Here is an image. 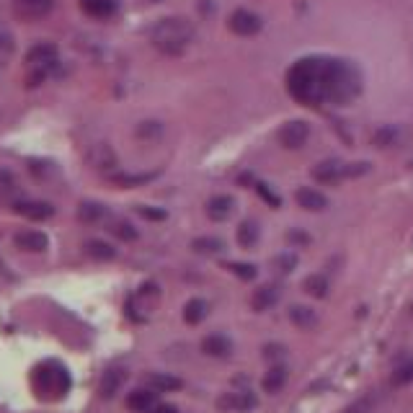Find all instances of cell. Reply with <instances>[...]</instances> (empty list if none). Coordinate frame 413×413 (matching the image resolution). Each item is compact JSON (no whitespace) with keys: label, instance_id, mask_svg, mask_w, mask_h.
<instances>
[{"label":"cell","instance_id":"obj_44","mask_svg":"<svg viewBox=\"0 0 413 413\" xmlns=\"http://www.w3.org/2000/svg\"><path fill=\"white\" fill-rule=\"evenodd\" d=\"M153 3H160V0H153Z\"/></svg>","mask_w":413,"mask_h":413},{"label":"cell","instance_id":"obj_6","mask_svg":"<svg viewBox=\"0 0 413 413\" xmlns=\"http://www.w3.org/2000/svg\"><path fill=\"white\" fill-rule=\"evenodd\" d=\"M307 137H310V124L302 122V119H292V122H287L284 127L276 132L279 145L287 150H300L307 142Z\"/></svg>","mask_w":413,"mask_h":413},{"label":"cell","instance_id":"obj_38","mask_svg":"<svg viewBox=\"0 0 413 413\" xmlns=\"http://www.w3.org/2000/svg\"><path fill=\"white\" fill-rule=\"evenodd\" d=\"M284 346H279V344H266L264 346V359L266 361H279L284 357Z\"/></svg>","mask_w":413,"mask_h":413},{"label":"cell","instance_id":"obj_23","mask_svg":"<svg viewBox=\"0 0 413 413\" xmlns=\"http://www.w3.org/2000/svg\"><path fill=\"white\" fill-rule=\"evenodd\" d=\"M204 318H207V302H204V300L194 297V300H189V302L183 305V320H186L189 326H199Z\"/></svg>","mask_w":413,"mask_h":413},{"label":"cell","instance_id":"obj_31","mask_svg":"<svg viewBox=\"0 0 413 413\" xmlns=\"http://www.w3.org/2000/svg\"><path fill=\"white\" fill-rule=\"evenodd\" d=\"M398 139H401V132L395 127H382L375 132V137L372 142L377 145V148H392V145H398Z\"/></svg>","mask_w":413,"mask_h":413},{"label":"cell","instance_id":"obj_43","mask_svg":"<svg viewBox=\"0 0 413 413\" xmlns=\"http://www.w3.org/2000/svg\"><path fill=\"white\" fill-rule=\"evenodd\" d=\"M289 241H292V243H300V245L310 243V238H307L305 233H289Z\"/></svg>","mask_w":413,"mask_h":413},{"label":"cell","instance_id":"obj_27","mask_svg":"<svg viewBox=\"0 0 413 413\" xmlns=\"http://www.w3.org/2000/svg\"><path fill=\"white\" fill-rule=\"evenodd\" d=\"M109 179L114 181L117 186H124V189H132V186H139V183H148V181L155 179V173H109Z\"/></svg>","mask_w":413,"mask_h":413},{"label":"cell","instance_id":"obj_7","mask_svg":"<svg viewBox=\"0 0 413 413\" xmlns=\"http://www.w3.org/2000/svg\"><path fill=\"white\" fill-rule=\"evenodd\" d=\"M54 8V0H13V11L23 21H39L49 16Z\"/></svg>","mask_w":413,"mask_h":413},{"label":"cell","instance_id":"obj_41","mask_svg":"<svg viewBox=\"0 0 413 413\" xmlns=\"http://www.w3.org/2000/svg\"><path fill=\"white\" fill-rule=\"evenodd\" d=\"M370 405H372L370 398H361V401H357L354 405H349V408H346L344 413H367V411H370Z\"/></svg>","mask_w":413,"mask_h":413},{"label":"cell","instance_id":"obj_40","mask_svg":"<svg viewBox=\"0 0 413 413\" xmlns=\"http://www.w3.org/2000/svg\"><path fill=\"white\" fill-rule=\"evenodd\" d=\"M137 212L142 214L145 220H166V212H163V210H155V207H145V204H142V207H137Z\"/></svg>","mask_w":413,"mask_h":413},{"label":"cell","instance_id":"obj_17","mask_svg":"<svg viewBox=\"0 0 413 413\" xmlns=\"http://www.w3.org/2000/svg\"><path fill=\"white\" fill-rule=\"evenodd\" d=\"M295 199L302 210H307V212H323V210L328 207V199L315 189H297Z\"/></svg>","mask_w":413,"mask_h":413},{"label":"cell","instance_id":"obj_34","mask_svg":"<svg viewBox=\"0 0 413 413\" xmlns=\"http://www.w3.org/2000/svg\"><path fill=\"white\" fill-rule=\"evenodd\" d=\"M271 266H274L279 274H292V271H295V266H297V256L295 254H279V256H274Z\"/></svg>","mask_w":413,"mask_h":413},{"label":"cell","instance_id":"obj_42","mask_svg":"<svg viewBox=\"0 0 413 413\" xmlns=\"http://www.w3.org/2000/svg\"><path fill=\"white\" fill-rule=\"evenodd\" d=\"M148 413H179V408H176V405H168V403H155Z\"/></svg>","mask_w":413,"mask_h":413},{"label":"cell","instance_id":"obj_21","mask_svg":"<svg viewBox=\"0 0 413 413\" xmlns=\"http://www.w3.org/2000/svg\"><path fill=\"white\" fill-rule=\"evenodd\" d=\"M148 385L155 392H173V390H181V388H183L181 377H173V375H166V372H155V375H150Z\"/></svg>","mask_w":413,"mask_h":413},{"label":"cell","instance_id":"obj_33","mask_svg":"<svg viewBox=\"0 0 413 413\" xmlns=\"http://www.w3.org/2000/svg\"><path fill=\"white\" fill-rule=\"evenodd\" d=\"M191 248H194L197 254H220L225 245L220 238H197V241L191 243Z\"/></svg>","mask_w":413,"mask_h":413},{"label":"cell","instance_id":"obj_25","mask_svg":"<svg viewBox=\"0 0 413 413\" xmlns=\"http://www.w3.org/2000/svg\"><path fill=\"white\" fill-rule=\"evenodd\" d=\"M85 254L91 256V258H96V261H111L117 256V248L109 245L107 241H88L85 243Z\"/></svg>","mask_w":413,"mask_h":413},{"label":"cell","instance_id":"obj_24","mask_svg":"<svg viewBox=\"0 0 413 413\" xmlns=\"http://www.w3.org/2000/svg\"><path fill=\"white\" fill-rule=\"evenodd\" d=\"M258 235H261L258 225H256L254 220H245V223H241V227H238L235 238H238L241 248H254V245L258 243Z\"/></svg>","mask_w":413,"mask_h":413},{"label":"cell","instance_id":"obj_36","mask_svg":"<svg viewBox=\"0 0 413 413\" xmlns=\"http://www.w3.org/2000/svg\"><path fill=\"white\" fill-rule=\"evenodd\" d=\"M227 269H230L235 276H241L243 282H251V279H256V274H258L254 264H233V261H230V264H227Z\"/></svg>","mask_w":413,"mask_h":413},{"label":"cell","instance_id":"obj_22","mask_svg":"<svg viewBox=\"0 0 413 413\" xmlns=\"http://www.w3.org/2000/svg\"><path fill=\"white\" fill-rule=\"evenodd\" d=\"M104 217H107V207L104 204H98V201H80V207H78V220L80 223L93 225L98 220H104Z\"/></svg>","mask_w":413,"mask_h":413},{"label":"cell","instance_id":"obj_1","mask_svg":"<svg viewBox=\"0 0 413 413\" xmlns=\"http://www.w3.org/2000/svg\"><path fill=\"white\" fill-rule=\"evenodd\" d=\"M323 70H326V57H305L297 60L289 73H287V91L289 96L305 104V107H318L326 101V88H323Z\"/></svg>","mask_w":413,"mask_h":413},{"label":"cell","instance_id":"obj_5","mask_svg":"<svg viewBox=\"0 0 413 413\" xmlns=\"http://www.w3.org/2000/svg\"><path fill=\"white\" fill-rule=\"evenodd\" d=\"M367 173V163H341V160H323L313 168V179L320 183H339L344 179H354Z\"/></svg>","mask_w":413,"mask_h":413},{"label":"cell","instance_id":"obj_16","mask_svg":"<svg viewBox=\"0 0 413 413\" xmlns=\"http://www.w3.org/2000/svg\"><path fill=\"white\" fill-rule=\"evenodd\" d=\"M78 3L91 19H111L117 13V0H78Z\"/></svg>","mask_w":413,"mask_h":413},{"label":"cell","instance_id":"obj_32","mask_svg":"<svg viewBox=\"0 0 413 413\" xmlns=\"http://www.w3.org/2000/svg\"><path fill=\"white\" fill-rule=\"evenodd\" d=\"M16 194H19V181H16V176H13L11 170L0 168V197H3V199H11Z\"/></svg>","mask_w":413,"mask_h":413},{"label":"cell","instance_id":"obj_18","mask_svg":"<svg viewBox=\"0 0 413 413\" xmlns=\"http://www.w3.org/2000/svg\"><path fill=\"white\" fill-rule=\"evenodd\" d=\"M289 320H292L300 331H313L318 326V313L307 305H292L289 307Z\"/></svg>","mask_w":413,"mask_h":413},{"label":"cell","instance_id":"obj_37","mask_svg":"<svg viewBox=\"0 0 413 413\" xmlns=\"http://www.w3.org/2000/svg\"><path fill=\"white\" fill-rule=\"evenodd\" d=\"M256 191H258V197H261V199L266 201V204H269V207H279V204H282V201H279V197H276L274 191L269 189V183H264V181H258V183H256Z\"/></svg>","mask_w":413,"mask_h":413},{"label":"cell","instance_id":"obj_19","mask_svg":"<svg viewBox=\"0 0 413 413\" xmlns=\"http://www.w3.org/2000/svg\"><path fill=\"white\" fill-rule=\"evenodd\" d=\"M287 370L282 367V364H274L271 370L264 375V380H261V388H264V392H269V395H276V392H282V388L287 385Z\"/></svg>","mask_w":413,"mask_h":413},{"label":"cell","instance_id":"obj_26","mask_svg":"<svg viewBox=\"0 0 413 413\" xmlns=\"http://www.w3.org/2000/svg\"><path fill=\"white\" fill-rule=\"evenodd\" d=\"M91 163L98 170H109L117 166V158H114V153H111L109 145H96L93 153H91Z\"/></svg>","mask_w":413,"mask_h":413},{"label":"cell","instance_id":"obj_20","mask_svg":"<svg viewBox=\"0 0 413 413\" xmlns=\"http://www.w3.org/2000/svg\"><path fill=\"white\" fill-rule=\"evenodd\" d=\"M230 212H233V199H230V197H225V194L212 197V199L207 201V214H210V220H214V223L227 220V214Z\"/></svg>","mask_w":413,"mask_h":413},{"label":"cell","instance_id":"obj_13","mask_svg":"<svg viewBox=\"0 0 413 413\" xmlns=\"http://www.w3.org/2000/svg\"><path fill=\"white\" fill-rule=\"evenodd\" d=\"M217 408L245 413V411H251V408H256V398L251 392H225L223 398L217 401Z\"/></svg>","mask_w":413,"mask_h":413},{"label":"cell","instance_id":"obj_2","mask_svg":"<svg viewBox=\"0 0 413 413\" xmlns=\"http://www.w3.org/2000/svg\"><path fill=\"white\" fill-rule=\"evenodd\" d=\"M323 88H326V101L331 104H349L361 91V75L346 60H331L326 57V70H323Z\"/></svg>","mask_w":413,"mask_h":413},{"label":"cell","instance_id":"obj_3","mask_svg":"<svg viewBox=\"0 0 413 413\" xmlns=\"http://www.w3.org/2000/svg\"><path fill=\"white\" fill-rule=\"evenodd\" d=\"M194 39V26L191 21L181 19V16H168V19H160L153 29H150V42L158 52L176 57L181 54Z\"/></svg>","mask_w":413,"mask_h":413},{"label":"cell","instance_id":"obj_15","mask_svg":"<svg viewBox=\"0 0 413 413\" xmlns=\"http://www.w3.org/2000/svg\"><path fill=\"white\" fill-rule=\"evenodd\" d=\"M158 403L155 398V390L153 388H137L127 395V408L129 411H137V413H148L153 405Z\"/></svg>","mask_w":413,"mask_h":413},{"label":"cell","instance_id":"obj_29","mask_svg":"<svg viewBox=\"0 0 413 413\" xmlns=\"http://www.w3.org/2000/svg\"><path fill=\"white\" fill-rule=\"evenodd\" d=\"M302 287H305V292L310 297H318V300H323V297L328 295V279L323 274H310L302 282Z\"/></svg>","mask_w":413,"mask_h":413},{"label":"cell","instance_id":"obj_14","mask_svg":"<svg viewBox=\"0 0 413 413\" xmlns=\"http://www.w3.org/2000/svg\"><path fill=\"white\" fill-rule=\"evenodd\" d=\"M279 297H282V289H279V287L264 284L254 292V297H251V307H254L256 313H264V310H269V307H274L276 302H279Z\"/></svg>","mask_w":413,"mask_h":413},{"label":"cell","instance_id":"obj_30","mask_svg":"<svg viewBox=\"0 0 413 413\" xmlns=\"http://www.w3.org/2000/svg\"><path fill=\"white\" fill-rule=\"evenodd\" d=\"M109 230H111V235H117L119 241H127V243L137 241V227L132 223H127V220H114Z\"/></svg>","mask_w":413,"mask_h":413},{"label":"cell","instance_id":"obj_28","mask_svg":"<svg viewBox=\"0 0 413 413\" xmlns=\"http://www.w3.org/2000/svg\"><path fill=\"white\" fill-rule=\"evenodd\" d=\"M411 382H413V359H405L392 370L390 385L392 388H405V385H411Z\"/></svg>","mask_w":413,"mask_h":413},{"label":"cell","instance_id":"obj_11","mask_svg":"<svg viewBox=\"0 0 413 413\" xmlns=\"http://www.w3.org/2000/svg\"><path fill=\"white\" fill-rule=\"evenodd\" d=\"M13 243L19 245L21 251H26V254H42V251H47V245H49V238L44 233H39V230H23V233H16Z\"/></svg>","mask_w":413,"mask_h":413},{"label":"cell","instance_id":"obj_10","mask_svg":"<svg viewBox=\"0 0 413 413\" xmlns=\"http://www.w3.org/2000/svg\"><path fill=\"white\" fill-rule=\"evenodd\" d=\"M127 380V372L122 370V367H109L104 375H101V382H98V392H101V398H114L119 390H122V385Z\"/></svg>","mask_w":413,"mask_h":413},{"label":"cell","instance_id":"obj_35","mask_svg":"<svg viewBox=\"0 0 413 413\" xmlns=\"http://www.w3.org/2000/svg\"><path fill=\"white\" fill-rule=\"evenodd\" d=\"M13 49H16V36H13V32L5 23H0V54L5 57V54H11Z\"/></svg>","mask_w":413,"mask_h":413},{"label":"cell","instance_id":"obj_9","mask_svg":"<svg viewBox=\"0 0 413 413\" xmlns=\"http://www.w3.org/2000/svg\"><path fill=\"white\" fill-rule=\"evenodd\" d=\"M227 26H230V32L238 34V36H254V34L261 32V19H258L256 13L241 8V11H233Z\"/></svg>","mask_w":413,"mask_h":413},{"label":"cell","instance_id":"obj_39","mask_svg":"<svg viewBox=\"0 0 413 413\" xmlns=\"http://www.w3.org/2000/svg\"><path fill=\"white\" fill-rule=\"evenodd\" d=\"M137 135L139 137H155V135H160V122H142Z\"/></svg>","mask_w":413,"mask_h":413},{"label":"cell","instance_id":"obj_4","mask_svg":"<svg viewBox=\"0 0 413 413\" xmlns=\"http://www.w3.org/2000/svg\"><path fill=\"white\" fill-rule=\"evenodd\" d=\"M34 388L42 398H63L67 388H70V377L63 364H54V361H44L34 370Z\"/></svg>","mask_w":413,"mask_h":413},{"label":"cell","instance_id":"obj_12","mask_svg":"<svg viewBox=\"0 0 413 413\" xmlns=\"http://www.w3.org/2000/svg\"><path fill=\"white\" fill-rule=\"evenodd\" d=\"M201 351L207 357H214V359H227L233 354V341L223 336V333H212L201 341Z\"/></svg>","mask_w":413,"mask_h":413},{"label":"cell","instance_id":"obj_8","mask_svg":"<svg viewBox=\"0 0 413 413\" xmlns=\"http://www.w3.org/2000/svg\"><path fill=\"white\" fill-rule=\"evenodd\" d=\"M13 212H19L21 217H26V220L39 223V220H49V217H52L54 207L49 204V201L19 199V201H13Z\"/></svg>","mask_w":413,"mask_h":413}]
</instances>
